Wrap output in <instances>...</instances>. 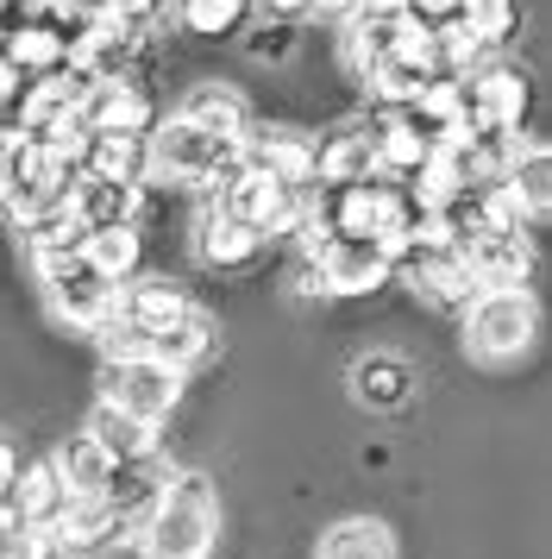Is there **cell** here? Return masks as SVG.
I'll return each mask as SVG.
<instances>
[{"label": "cell", "instance_id": "obj_32", "mask_svg": "<svg viewBox=\"0 0 552 559\" xmlns=\"http://www.w3.org/2000/svg\"><path fill=\"white\" fill-rule=\"evenodd\" d=\"M321 559H396V540L383 522H339L321 540Z\"/></svg>", "mask_w": 552, "mask_h": 559}, {"label": "cell", "instance_id": "obj_22", "mask_svg": "<svg viewBox=\"0 0 552 559\" xmlns=\"http://www.w3.org/2000/svg\"><path fill=\"white\" fill-rule=\"evenodd\" d=\"M88 440H95L100 453L113 459V465H139V459H157V428L139 421V415H120V408H95V421H88Z\"/></svg>", "mask_w": 552, "mask_h": 559}, {"label": "cell", "instance_id": "obj_25", "mask_svg": "<svg viewBox=\"0 0 552 559\" xmlns=\"http://www.w3.org/2000/svg\"><path fill=\"white\" fill-rule=\"evenodd\" d=\"M502 182L515 189V202H521L527 221H547V207H552V152L547 145L515 152L508 157V170H502Z\"/></svg>", "mask_w": 552, "mask_h": 559}, {"label": "cell", "instance_id": "obj_23", "mask_svg": "<svg viewBox=\"0 0 552 559\" xmlns=\"http://www.w3.org/2000/svg\"><path fill=\"white\" fill-rule=\"evenodd\" d=\"M207 353H214V321H207L201 308H189V314H176L170 328L151 333V358L170 365V371H189V365H201Z\"/></svg>", "mask_w": 552, "mask_h": 559}, {"label": "cell", "instance_id": "obj_40", "mask_svg": "<svg viewBox=\"0 0 552 559\" xmlns=\"http://www.w3.org/2000/svg\"><path fill=\"white\" fill-rule=\"evenodd\" d=\"M13 478H20V453H13V440H0V497L13 490Z\"/></svg>", "mask_w": 552, "mask_h": 559}, {"label": "cell", "instance_id": "obj_7", "mask_svg": "<svg viewBox=\"0 0 552 559\" xmlns=\"http://www.w3.org/2000/svg\"><path fill=\"white\" fill-rule=\"evenodd\" d=\"M308 264H314V277H321L326 296H371V289H383L389 271H396L376 239H326Z\"/></svg>", "mask_w": 552, "mask_h": 559}, {"label": "cell", "instance_id": "obj_31", "mask_svg": "<svg viewBox=\"0 0 552 559\" xmlns=\"http://www.w3.org/2000/svg\"><path fill=\"white\" fill-rule=\"evenodd\" d=\"M351 383H358V403H371V408H396L408 403V383H415V371L401 365V358H364L358 371H351Z\"/></svg>", "mask_w": 552, "mask_h": 559}, {"label": "cell", "instance_id": "obj_33", "mask_svg": "<svg viewBox=\"0 0 552 559\" xmlns=\"http://www.w3.org/2000/svg\"><path fill=\"white\" fill-rule=\"evenodd\" d=\"M251 0H176V20L201 38H232V32L245 26Z\"/></svg>", "mask_w": 552, "mask_h": 559}, {"label": "cell", "instance_id": "obj_34", "mask_svg": "<svg viewBox=\"0 0 552 559\" xmlns=\"http://www.w3.org/2000/svg\"><path fill=\"white\" fill-rule=\"evenodd\" d=\"M515 13H521L515 0H465L458 20H465V32H477L483 45H502V38L515 32Z\"/></svg>", "mask_w": 552, "mask_h": 559}, {"label": "cell", "instance_id": "obj_5", "mask_svg": "<svg viewBox=\"0 0 552 559\" xmlns=\"http://www.w3.org/2000/svg\"><path fill=\"white\" fill-rule=\"evenodd\" d=\"M100 403L157 428V421H170V408L182 403V371L157 365V358H113L107 378H100Z\"/></svg>", "mask_w": 552, "mask_h": 559}, {"label": "cell", "instance_id": "obj_9", "mask_svg": "<svg viewBox=\"0 0 552 559\" xmlns=\"http://www.w3.org/2000/svg\"><path fill=\"white\" fill-rule=\"evenodd\" d=\"M314 202H321V221H326L333 239H371V233L383 227L389 202H396V182H389V177L333 182V189H321Z\"/></svg>", "mask_w": 552, "mask_h": 559}, {"label": "cell", "instance_id": "obj_21", "mask_svg": "<svg viewBox=\"0 0 552 559\" xmlns=\"http://www.w3.org/2000/svg\"><path fill=\"white\" fill-rule=\"evenodd\" d=\"M7 63L20 70V76H50V70H63L70 63V38L57 32V20H25V26L7 32Z\"/></svg>", "mask_w": 552, "mask_h": 559}, {"label": "cell", "instance_id": "obj_15", "mask_svg": "<svg viewBox=\"0 0 552 559\" xmlns=\"http://www.w3.org/2000/svg\"><path fill=\"white\" fill-rule=\"evenodd\" d=\"M189 308H195V302H189L170 277H125L120 296H113V314H120V321H132L139 333L170 328L176 314H189Z\"/></svg>", "mask_w": 552, "mask_h": 559}, {"label": "cell", "instance_id": "obj_39", "mask_svg": "<svg viewBox=\"0 0 552 559\" xmlns=\"http://www.w3.org/2000/svg\"><path fill=\"white\" fill-rule=\"evenodd\" d=\"M251 7H264V20H301V13H314V0H251Z\"/></svg>", "mask_w": 552, "mask_h": 559}, {"label": "cell", "instance_id": "obj_38", "mask_svg": "<svg viewBox=\"0 0 552 559\" xmlns=\"http://www.w3.org/2000/svg\"><path fill=\"white\" fill-rule=\"evenodd\" d=\"M157 7H164V0H107V13H113V20H125L132 32L145 26V20H157Z\"/></svg>", "mask_w": 552, "mask_h": 559}, {"label": "cell", "instance_id": "obj_41", "mask_svg": "<svg viewBox=\"0 0 552 559\" xmlns=\"http://www.w3.org/2000/svg\"><path fill=\"white\" fill-rule=\"evenodd\" d=\"M314 7H321V13H333V20H351V13H358L364 0H314Z\"/></svg>", "mask_w": 552, "mask_h": 559}, {"label": "cell", "instance_id": "obj_30", "mask_svg": "<svg viewBox=\"0 0 552 559\" xmlns=\"http://www.w3.org/2000/svg\"><path fill=\"white\" fill-rule=\"evenodd\" d=\"M25 239H32L38 264H45V258L82 252V246H88V227H82V214H75V207H50V214H38V221H25Z\"/></svg>", "mask_w": 552, "mask_h": 559}, {"label": "cell", "instance_id": "obj_12", "mask_svg": "<svg viewBox=\"0 0 552 559\" xmlns=\"http://www.w3.org/2000/svg\"><path fill=\"white\" fill-rule=\"evenodd\" d=\"M465 258V277L477 289H521L527 271H533V252H527L521 233H477L471 246H458Z\"/></svg>", "mask_w": 552, "mask_h": 559}, {"label": "cell", "instance_id": "obj_13", "mask_svg": "<svg viewBox=\"0 0 552 559\" xmlns=\"http://www.w3.org/2000/svg\"><path fill=\"white\" fill-rule=\"evenodd\" d=\"M239 152H245L257 170H271L283 189H314V139H308V132H296V127L245 132Z\"/></svg>", "mask_w": 552, "mask_h": 559}, {"label": "cell", "instance_id": "obj_20", "mask_svg": "<svg viewBox=\"0 0 552 559\" xmlns=\"http://www.w3.org/2000/svg\"><path fill=\"white\" fill-rule=\"evenodd\" d=\"M113 534H120V515H113L107 497H70L63 515L50 522V540H57L63 554H95L100 540H113Z\"/></svg>", "mask_w": 552, "mask_h": 559}, {"label": "cell", "instance_id": "obj_3", "mask_svg": "<svg viewBox=\"0 0 552 559\" xmlns=\"http://www.w3.org/2000/svg\"><path fill=\"white\" fill-rule=\"evenodd\" d=\"M540 314L527 302V289H477L465 302V346L477 358H521L533 346Z\"/></svg>", "mask_w": 552, "mask_h": 559}, {"label": "cell", "instance_id": "obj_28", "mask_svg": "<svg viewBox=\"0 0 552 559\" xmlns=\"http://www.w3.org/2000/svg\"><path fill=\"white\" fill-rule=\"evenodd\" d=\"M82 252H88L95 271H107L113 283H125V277H139V264H145V239H139L132 221H120V227H95Z\"/></svg>", "mask_w": 552, "mask_h": 559}, {"label": "cell", "instance_id": "obj_2", "mask_svg": "<svg viewBox=\"0 0 552 559\" xmlns=\"http://www.w3.org/2000/svg\"><path fill=\"white\" fill-rule=\"evenodd\" d=\"M75 182H82L75 164L50 157L32 132H13V145H7V157H0V207H7L20 227L38 221V214H50V207H70Z\"/></svg>", "mask_w": 552, "mask_h": 559}, {"label": "cell", "instance_id": "obj_27", "mask_svg": "<svg viewBox=\"0 0 552 559\" xmlns=\"http://www.w3.org/2000/svg\"><path fill=\"white\" fill-rule=\"evenodd\" d=\"M257 252H264V233L257 227L232 221V214H207V227H201V258H207V264L239 271V264H251Z\"/></svg>", "mask_w": 552, "mask_h": 559}, {"label": "cell", "instance_id": "obj_1", "mask_svg": "<svg viewBox=\"0 0 552 559\" xmlns=\"http://www.w3.org/2000/svg\"><path fill=\"white\" fill-rule=\"evenodd\" d=\"M151 559H207L214 554V534H220V509H214V490L207 478L182 472L157 490L151 515L139 522Z\"/></svg>", "mask_w": 552, "mask_h": 559}, {"label": "cell", "instance_id": "obj_18", "mask_svg": "<svg viewBox=\"0 0 552 559\" xmlns=\"http://www.w3.org/2000/svg\"><path fill=\"white\" fill-rule=\"evenodd\" d=\"M376 177V152H371V127H339L333 139L314 145V182L333 189V182H364Z\"/></svg>", "mask_w": 552, "mask_h": 559}, {"label": "cell", "instance_id": "obj_35", "mask_svg": "<svg viewBox=\"0 0 552 559\" xmlns=\"http://www.w3.org/2000/svg\"><path fill=\"white\" fill-rule=\"evenodd\" d=\"M0 559H63V547L50 540V528H13L7 540H0Z\"/></svg>", "mask_w": 552, "mask_h": 559}, {"label": "cell", "instance_id": "obj_16", "mask_svg": "<svg viewBox=\"0 0 552 559\" xmlns=\"http://www.w3.org/2000/svg\"><path fill=\"white\" fill-rule=\"evenodd\" d=\"M371 152H376V177L408 182V177L427 164L433 139H427V132L408 120V107H389V114H383V127L371 132Z\"/></svg>", "mask_w": 552, "mask_h": 559}, {"label": "cell", "instance_id": "obj_8", "mask_svg": "<svg viewBox=\"0 0 552 559\" xmlns=\"http://www.w3.org/2000/svg\"><path fill=\"white\" fill-rule=\"evenodd\" d=\"M389 277H401L415 296H427V302H452V308L477 296V283L465 277V258L452 252L446 239H415V246L396 258Z\"/></svg>", "mask_w": 552, "mask_h": 559}, {"label": "cell", "instance_id": "obj_42", "mask_svg": "<svg viewBox=\"0 0 552 559\" xmlns=\"http://www.w3.org/2000/svg\"><path fill=\"white\" fill-rule=\"evenodd\" d=\"M13 13H20V0H0V38L13 32Z\"/></svg>", "mask_w": 552, "mask_h": 559}, {"label": "cell", "instance_id": "obj_4", "mask_svg": "<svg viewBox=\"0 0 552 559\" xmlns=\"http://www.w3.org/2000/svg\"><path fill=\"white\" fill-rule=\"evenodd\" d=\"M151 170H164L170 182H201V189H214V182L239 164V145H226V139H214V132L189 127L182 114H176L170 127L151 132Z\"/></svg>", "mask_w": 552, "mask_h": 559}, {"label": "cell", "instance_id": "obj_24", "mask_svg": "<svg viewBox=\"0 0 552 559\" xmlns=\"http://www.w3.org/2000/svg\"><path fill=\"white\" fill-rule=\"evenodd\" d=\"M182 120L201 132H214V139H226V145H245V132H251V114L232 88H195L182 102Z\"/></svg>", "mask_w": 552, "mask_h": 559}, {"label": "cell", "instance_id": "obj_29", "mask_svg": "<svg viewBox=\"0 0 552 559\" xmlns=\"http://www.w3.org/2000/svg\"><path fill=\"white\" fill-rule=\"evenodd\" d=\"M75 214H82V227H120V221H132V207H139V189L132 182H75Z\"/></svg>", "mask_w": 552, "mask_h": 559}, {"label": "cell", "instance_id": "obj_26", "mask_svg": "<svg viewBox=\"0 0 552 559\" xmlns=\"http://www.w3.org/2000/svg\"><path fill=\"white\" fill-rule=\"evenodd\" d=\"M50 465H57V478H63V490H70V497H107V484H113V459L100 453L88 433H75V440L50 459Z\"/></svg>", "mask_w": 552, "mask_h": 559}, {"label": "cell", "instance_id": "obj_37", "mask_svg": "<svg viewBox=\"0 0 552 559\" xmlns=\"http://www.w3.org/2000/svg\"><path fill=\"white\" fill-rule=\"evenodd\" d=\"M289 45H296V32L283 26V20H264V38H251V57L276 63V57H289Z\"/></svg>", "mask_w": 552, "mask_h": 559}, {"label": "cell", "instance_id": "obj_43", "mask_svg": "<svg viewBox=\"0 0 552 559\" xmlns=\"http://www.w3.org/2000/svg\"><path fill=\"white\" fill-rule=\"evenodd\" d=\"M7 145H13V132H7V127H0V157H7Z\"/></svg>", "mask_w": 552, "mask_h": 559}, {"label": "cell", "instance_id": "obj_19", "mask_svg": "<svg viewBox=\"0 0 552 559\" xmlns=\"http://www.w3.org/2000/svg\"><path fill=\"white\" fill-rule=\"evenodd\" d=\"M7 503H13V515H20L25 528H50V522L63 515V503H70V490H63V478H57V465L38 459V465H20Z\"/></svg>", "mask_w": 552, "mask_h": 559}, {"label": "cell", "instance_id": "obj_17", "mask_svg": "<svg viewBox=\"0 0 552 559\" xmlns=\"http://www.w3.org/2000/svg\"><path fill=\"white\" fill-rule=\"evenodd\" d=\"M88 182H145L151 170V152L145 139H125V132H88V152H82V164H75Z\"/></svg>", "mask_w": 552, "mask_h": 559}, {"label": "cell", "instance_id": "obj_10", "mask_svg": "<svg viewBox=\"0 0 552 559\" xmlns=\"http://www.w3.org/2000/svg\"><path fill=\"white\" fill-rule=\"evenodd\" d=\"M521 114H527V76L521 70L490 63V70L465 76V120H471V132H515Z\"/></svg>", "mask_w": 552, "mask_h": 559}, {"label": "cell", "instance_id": "obj_6", "mask_svg": "<svg viewBox=\"0 0 552 559\" xmlns=\"http://www.w3.org/2000/svg\"><path fill=\"white\" fill-rule=\"evenodd\" d=\"M45 271V289H50V308L75 321V328H100L107 314H113V296H120V283L95 271L88 252H70V258H45L38 264Z\"/></svg>", "mask_w": 552, "mask_h": 559}, {"label": "cell", "instance_id": "obj_11", "mask_svg": "<svg viewBox=\"0 0 552 559\" xmlns=\"http://www.w3.org/2000/svg\"><path fill=\"white\" fill-rule=\"evenodd\" d=\"M75 120H82L88 132H125V139H145L151 132V102L139 95V82L107 76V82H88V88H82Z\"/></svg>", "mask_w": 552, "mask_h": 559}, {"label": "cell", "instance_id": "obj_14", "mask_svg": "<svg viewBox=\"0 0 552 559\" xmlns=\"http://www.w3.org/2000/svg\"><path fill=\"white\" fill-rule=\"evenodd\" d=\"M132 38L139 32L113 20V13H95L88 26L70 38V70H82L88 82H107V76H125V57H132Z\"/></svg>", "mask_w": 552, "mask_h": 559}, {"label": "cell", "instance_id": "obj_36", "mask_svg": "<svg viewBox=\"0 0 552 559\" xmlns=\"http://www.w3.org/2000/svg\"><path fill=\"white\" fill-rule=\"evenodd\" d=\"M401 7H408V20H415V26H427V32L452 26V20L465 13V0H401Z\"/></svg>", "mask_w": 552, "mask_h": 559}]
</instances>
